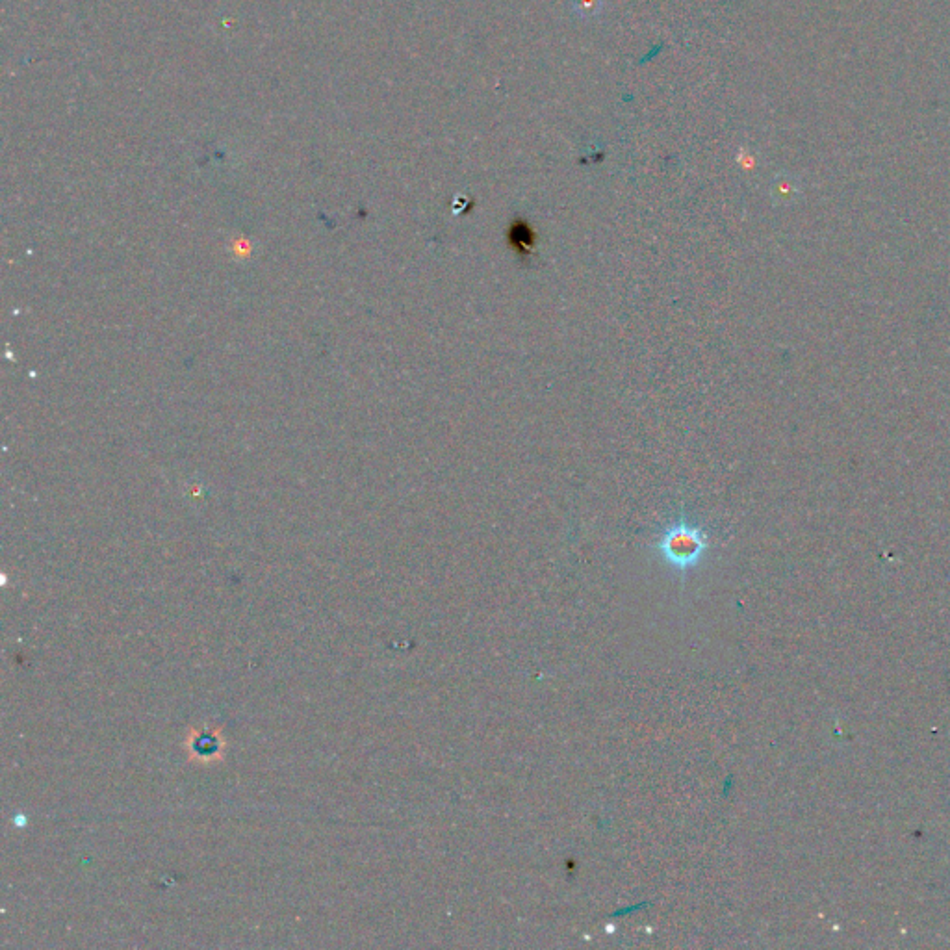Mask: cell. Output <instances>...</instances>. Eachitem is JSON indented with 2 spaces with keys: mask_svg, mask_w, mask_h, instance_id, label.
<instances>
[{
  "mask_svg": "<svg viewBox=\"0 0 950 950\" xmlns=\"http://www.w3.org/2000/svg\"><path fill=\"white\" fill-rule=\"evenodd\" d=\"M654 550L665 565L683 576L704 561L709 550V533L681 516L661 531Z\"/></svg>",
  "mask_w": 950,
  "mask_h": 950,
  "instance_id": "cell-1",
  "label": "cell"
},
{
  "mask_svg": "<svg viewBox=\"0 0 950 950\" xmlns=\"http://www.w3.org/2000/svg\"><path fill=\"white\" fill-rule=\"evenodd\" d=\"M186 746H188L190 758L193 761H199V763L219 761V759H223V754H225V741H223L221 733L218 730H212V728L193 730L190 737H188Z\"/></svg>",
  "mask_w": 950,
  "mask_h": 950,
  "instance_id": "cell-2",
  "label": "cell"
}]
</instances>
